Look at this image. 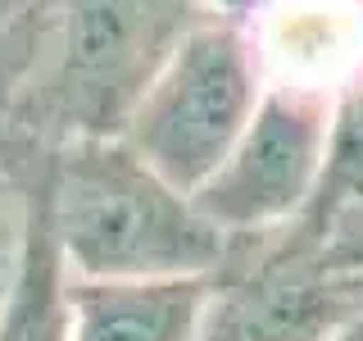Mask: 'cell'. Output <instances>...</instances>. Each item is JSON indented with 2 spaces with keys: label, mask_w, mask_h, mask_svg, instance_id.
<instances>
[{
  "label": "cell",
  "mask_w": 363,
  "mask_h": 341,
  "mask_svg": "<svg viewBox=\"0 0 363 341\" xmlns=\"http://www.w3.org/2000/svg\"><path fill=\"white\" fill-rule=\"evenodd\" d=\"M327 341H363V314H359V318H350L345 328H336V332L327 337Z\"/></svg>",
  "instance_id": "8fae6325"
},
{
  "label": "cell",
  "mask_w": 363,
  "mask_h": 341,
  "mask_svg": "<svg viewBox=\"0 0 363 341\" xmlns=\"http://www.w3.org/2000/svg\"><path fill=\"white\" fill-rule=\"evenodd\" d=\"M213 0H9L0 5V123L55 146L118 136L173 45Z\"/></svg>",
  "instance_id": "6da1fadb"
},
{
  "label": "cell",
  "mask_w": 363,
  "mask_h": 341,
  "mask_svg": "<svg viewBox=\"0 0 363 341\" xmlns=\"http://www.w3.org/2000/svg\"><path fill=\"white\" fill-rule=\"evenodd\" d=\"M209 278H73L68 341H200Z\"/></svg>",
  "instance_id": "52a82bcc"
},
{
  "label": "cell",
  "mask_w": 363,
  "mask_h": 341,
  "mask_svg": "<svg viewBox=\"0 0 363 341\" xmlns=\"http://www.w3.org/2000/svg\"><path fill=\"white\" fill-rule=\"evenodd\" d=\"M363 210V68L354 73L340 96L332 100V132H327V164L318 196L304 214L300 232L323 237L327 227H336L340 219Z\"/></svg>",
  "instance_id": "9c48e42d"
},
{
  "label": "cell",
  "mask_w": 363,
  "mask_h": 341,
  "mask_svg": "<svg viewBox=\"0 0 363 341\" xmlns=\"http://www.w3.org/2000/svg\"><path fill=\"white\" fill-rule=\"evenodd\" d=\"M45 210L73 278H209L232 242L191 191L123 136H82L45 155Z\"/></svg>",
  "instance_id": "7a4b0ae2"
},
{
  "label": "cell",
  "mask_w": 363,
  "mask_h": 341,
  "mask_svg": "<svg viewBox=\"0 0 363 341\" xmlns=\"http://www.w3.org/2000/svg\"><path fill=\"white\" fill-rule=\"evenodd\" d=\"M313 246H318V255H323L332 269L363 273V210L350 214V219H340L336 227H327L323 237H313Z\"/></svg>",
  "instance_id": "30bf717a"
},
{
  "label": "cell",
  "mask_w": 363,
  "mask_h": 341,
  "mask_svg": "<svg viewBox=\"0 0 363 341\" xmlns=\"http://www.w3.org/2000/svg\"><path fill=\"white\" fill-rule=\"evenodd\" d=\"M332 132V100L268 87L218 173L191 191L227 242L300 227L318 196Z\"/></svg>",
  "instance_id": "5b68a950"
},
{
  "label": "cell",
  "mask_w": 363,
  "mask_h": 341,
  "mask_svg": "<svg viewBox=\"0 0 363 341\" xmlns=\"http://www.w3.org/2000/svg\"><path fill=\"white\" fill-rule=\"evenodd\" d=\"M264 82L336 100L363 68V0H236Z\"/></svg>",
  "instance_id": "8992f818"
},
{
  "label": "cell",
  "mask_w": 363,
  "mask_h": 341,
  "mask_svg": "<svg viewBox=\"0 0 363 341\" xmlns=\"http://www.w3.org/2000/svg\"><path fill=\"white\" fill-rule=\"evenodd\" d=\"M363 314V273L332 269L300 227L232 242L200 341H327Z\"/></svg>",
  "instance_id": "277c9868"
},
{
  "label": "cell",
  "mask_w": 363,
  "mask_h": 341,
  "mask_svg": "<svg viewBox=\"0 0 363 341\" xmlns=\"http://www.w3.org/2000/svg\"><path fill=\"white\" fill-rule=\"evenodd\" d=\"M264 91L241 14L213 5L173 45L118 136L182 191H200L241 141Z\"/></svg>",
  "instance_id": "3957f363"
},
{
  "label": "cell",
  "mask_w": 363,
  "mask_h": 341,
  "mask_svg": "<svg viewBox=\"0 0 363 341\" xmlns=\"http://www.w3.org/2000/svg\"><path fill=\"white\" fill-rule=\"evenodd\" d=\"M68 287H73V273H68L60 242H55V227H50L45 164H41L28 250H23L14 287L0 305V341H68Z\"/></svg>",
  "instance_id": "ba28073f"
}]
</instances>
